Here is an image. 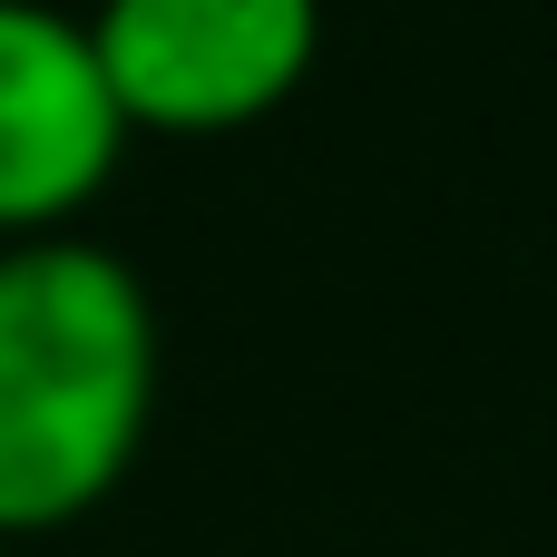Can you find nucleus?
Wrapping results in <instances>:
<instances>
[{"label":"nucleus","mask_w":557,"mask_h":557,"mask_svg":"<svg viewBox=\"0 0 557 557\" xmlns=\"http://www.w3.org/2000/svg\"><path fill=\"white\" fill-rule=\"evenodd\" d=\"M157 431V304L98 235L0 245V539L88 519Z\"/></svg>","instance_id":"1"},{"label":"nucleus","mask_w":557,"mask_h":557,"mask_svg":"<svg viewBox=\"0 0 557 557\" xmlns=\"http://www.w3.org/2000/svg\"><path fill=\"white\" fill-rule=\"evenodd\" d=\"M127 137H245L323 69V0H88Z\"/></svg>","instance_id":"2"},{"label":"nucleus","mask_w":557,"mask_h":557,"mask_svg":"<svg viewBox=\"0 0 557 557\" xmlns=\"http://www.w3.org/2000/svg\"><path fill=\"white\" fill-rule=\"evenodd\" d=\"M127 157V117L59 0H0V245L69 235Z\"/></svg>","instance_id":"3"},{"label":"nucleus","mask_w":557,"mask_h":557,"mask_svg":"<svg viewBox=\"0 0 557 557\" xmlns=\"http://www.w3.org/2000/svg\"><path fill=\"white\" fill-rule=\"evenodd\" d=\"M0 557H10V539H0Z\"/></svg>","instance_id":"4"}]
</instances>
